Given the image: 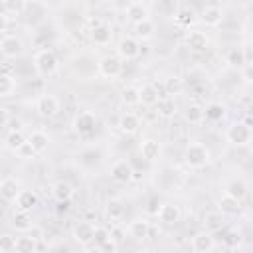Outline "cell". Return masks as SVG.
<instances>
[{"instance_id": "277c9868", "label": "cell", "mask_w": 253, "mask_h": 253, "mask_svg": "<svg viewBox=\"0 0 253 253\" xmlns=\"http://www.w3.org/2000/svg\"><path fill=\"white\" fill-rule=\"evenodd\" d=\"M95 126H97V119H95V115L89 113V111H83V113L75 115V119H73V130H75L77 134L87 136V134H91V132L95 130Z\"/></svg>"}, {"instance_id": "9c48e42d", "label": "cell", "mask_w": 253, "mask_h": 253, "mask_svg": "<svg viewBox=\"0 0 253 253\" xmlns=\"http://www.w3.org/2000/svg\"><path fill=\"white\" fill-rule=\"evenodd\" d=\"M24 51V43L16 36H4L0 40V53L4 57H18Z\"/></svg>"}, {"instance_id": "ba28073f", "label": "cell", "mask_w": 253, "mask_h": 253, "mask_svg": "<svg viewBox=\"0 0 253 253\" xmlns=\"http://www.w3.org/2000/svg\"><path fill=\"white\" fill-rule=\"evenodd\" d=\"M36 109H38V113H40L42 117L51 119V117H55V115L59 113V101H57L55 95H49V93H47V95H42V97L38 99Z\"/></svg>"}, {"instance_id": "83f0119b", "label": "cell", "mask_w": 253, "mask_h": 253, "mask_svg": "<svg viewBox=\"0 0 253 253\" xmlns=\"http://www.w3.org/2000/svg\"><path fill=\"white\" fill-rule=\"evenodd\" d=\"M38 249V241L30 235H24V237H16V243H14V251L18 253H34Z\"/></svg>"}, {"instance_id": "d590c367", "label": "cell", "mask_w": 253, "mask_h": 253, "mask_svg": "<svg viewBox=\"0 0 253 253\" xmlns=\"http://www.w3.org/2000/svg\"><path fill=\"white\" fill-rule=\"evenodd\" d=\"M164 91H166V95H180V93L184 91V83H182V79L176 77V75L168 77V79L164 81Z\"/></svg>"}, {"instance_id": "e575fe53", "label": "cell", "mask_w": 253, "mask_h": 253, "mask_svg": "<svg viewBox=\"0 0 253 253\" xmlns=\"http://www.w3.org/2000/svg\"><path fill=\"white\" fill-rule=\"evenodd\" d=\"M26 0H4V12L6 14H10V16H20V14H24V10H26Z\"/></svg>"}, {"instance_id": "ac0fdd59", "label": "cell", "mask_w": 253, "mask_h": 253, "mask_svg": "<svg viewBox=\"0 0 253 253\" xmlns=\"http://www.w3.org/2000/svg\"><path fill=\"white\" fill-rule=\"evenodd\" d=\"M186 45L192 49V51H204L208 47V36L200 30H192L188 36H186Z\"/></svg>"}, {"instance_id": "b9f144b4", "label": "cell", "mask_w": 253, "mask_h": 253, "mask_svg": "<svg viewBox=\"0 0 253 253\" xmlns=\"http://www.w3.org/2000/svg\"><path fill=\"white\" fill-rule=\"evenodd\" d=\"M111 237V231L107 229V227H95V233H93V241L97 243V245H101L103 241H107Z\"/></svg>"}, {"instance_id": "8d00e7d4", "label": "cell", "mask_w": 253, "mask_h": 253, "mask_svg": "<svg viewBox=\"0 0 253 253\" xmlns=\"http://www.w3.org/2000/svg\"><path fill=\"white\" fill-rule=\"evenodd\" d=\"M121 101H123L126 107L138 105V103H140V99H138V89H136V87H125V89L121 91Z\"/></svg>"}, {"instance_id": "7a4b0ae2", "label": "cell", "mask_w": 253, "mask_h": 253, "mask_svg": "<svg viewBox=\"0 0 253 253\" xmlns=\"http://www.w3.org/2000/svg\"><path fill=\"white\" fill-rule=\"evenodd\" d=\"M34 67H36V71L42 77H49L57 69V55L51 49H47V47L45 49H40L36 53V57H34Z\"/></svg>"}, {"instance_id": "bcb514c9", "label": "cell", "mask_w": 253, "mask_h": 253, "mask_svg": "<svg viewBox=\"0 0 253 253\" xmlns=\"http://www.w3.org/2000/svg\"><path fill=\"white\" fill-rule=\"evenodd\" d=\"M192 16H194V14H192V10H180V12H178V16H176V20H178L180 24H184V26H186V24H190V22H192Z\"/></svg>"}, {"instance_id": "f546056e", "label": "cell", "mask_w": 253, "mask_h": 253, "mask_svg": "<svg viewBox=\"0 0 253 253\" xmlns=\"http://www.w3.org/2000/svg\"><path fill=\"white\" fill-rule=\"evenodd\" d=\"M138 99H140V103L142 105H154L160 97H158V93H156V89H154V85H142L140 89H138Z\"/></svg>"}, {"instance_id": "9a60e30c", "label": "cell", "mask_w": 253, "mask_h": 253, "mask_svg": "<svg viewBox=\"0 0 253 253\" xmlns=\"http://www.w3.org/2000/svg\"><path fill=\"white\" fill-rule=\"evenodd\" d=\"M148 233H150V223L144 217H138V219H134V221L128 223V235L132 239L142 241V239L148 237Z\"/></svg>"}, {"instance_id": "1f68e13d", "label": "cell", "mask_w": 253, "mask_h": 253, "mask_svg": "<svg viewBox=\"0 0 253 253\" xmlns=\"http://www.w3.org/2000/svg\"><path fill=\"white\" fill-rule=\"evenodd\" d=\"M154 105H156V115L158 117H172L176 113V103L172 99H168V97L158 99Z\"/></svg>"}, {"instance_id": "f35d334b", "label": "cell", "mask_w": 253, "mask_h": 253, "mask_svg": "<svg viewBox=\"0 0 253 253\" xmlns=\"http://www.w3.org/2000/svg\"><path fill=\"white\" fill-rule=\"evenodd\" d=\"M14 89H16L14 77L0 73V97H10V95L14 93Z\"/></svg>"}, {"instance_id": "52a82bcc", "label": "cell", "mask_w": 253, "mask_h": 253, "mask_svg": "<svg viewBox=\"0 0 253 253\" xmlns=\"http://www.w3.org/2000/svg\"><path fill=\"white\" fill-rule=\"evenodd\" d=\"M117 51H119V55H121L123 59L130 61V59L138 57V53H140V43H138V40H136V38L125 36V38L119 42V45H117Z\"/></svg>"}, {"instance_id": "8fae6325", "label": "cell", "mask_w": 253, "mask_h": 253, "mask_svg": "<svg viewBox=\"0 0 253 253\" xmlns=\"http://www.w3.org/2000/svg\"><path fill=\"white\" fill-rule=\"evenodd\" d=\"M217 210H219V213H225V215H237L241 211V200H237L225 192L217 200Z\"/></svg>"}, {"instance_id": "44dd1931", "label": "cell", "mask_w": 253, "mask_h": 253, "mask_svg": "<svg viewBox=\"0 0 253 253\" xmlns=\"http://www.w3.org/2000/svg\"><path fill=\"white\" fill-rule=\"evenodd\" d=\"M126 16H128V20L132 24H138V22L148 18V10H146V6L142 2H130V6L126 8Z\"/></svg>"}, {"instance_id": "30bf717a", "label": "cell", "mask_w": 253, "mask_h": 253, "mask_svg": "<svg viewBox=\"0 0 253 253\" xmlns=\"http://www.w3.org/2000/svg\"><path fill=\"white\" fill-rule=\"evenodd\" d=\"M93 233H95V225L91 221H87V219L75 223V227H73V239L77 243H81V245L91 243L93 241Z\"/></svg>"}, {"instance_id": "d6a6232c", "label": "cell", "mask_w": 253, "mask_h": 253, "mask_svg": "<svg viewBox=\"0 0 253 253\" xmlns=\"http://www.w3.org/2000/svg\"><path fill=\"white\" fill-rule=\"evenodd\" d=\"M184 117L190 125H200L204 121V107H200L198 103H192V105H188Z\"/></svg>"}, {"instance_id": "74e56055", "label": "cell", "mask_w": 253, "mask_h": 253, "mask_svg": "<svg viewBox=\"0 0 253 253\" xmlns=\"http://www.w3.org/2000/svg\"><path fill=\"white\" fill-rule=\"evenodd\" d=\"M227 194L233 196V198H237V200H243L245 194H247V184L243 180H233L227 186Z\"/></svg>"}, {"instance_id": "e0dca14e", "label": "cell", "mask_w": 253, "mask_h": 253, "mask_svg": "<svg viewBox=\"0 0 253 253\" xmlns=\"http://www.w3.org/2000/svg\"><path fill=\"white\" fill-rule=\"evenodd\" d=\"M91 40L95 45H107L113 40V30L105 24H99V26L91 28Z\"/></svg>"}, {"instance_id": "7c38bea8", "label": "cell", "mask_w": 253, "mask_h": 253, "mask_svg": "<svg viewBox=\"0 0 253 253\" xmlns=\"http://www.w3.org/2000/svg\"><path fill=\"white\" fill-rule=\"evenodd\" d=\"M213 247H215V241H213L211 233H208V231L196 233V235L192 237V249H194L196 253H210Z\"/></svg>"}, {"instance_id": "5bb4252c", "label": "cell", "mask_w": 253, "mask_h": 253, "mask_svg": "<svg viewBox=\"0 0 253 253\" xmlns=\"http://www.w3.org/2000/svg\"><path fill=\"white\" fill-rule=\"evenodd\" d=\"M158 219L162 221V223H168V225H172V223H178L180 221V208L176 206V204H162L160 208H158Z\"/></svg>"}, {"instance_id": "60d3db41", "label": "cell", "mask_w": 253, "mask_h": 253, "mask_svg": "<svg viewBox=\"0 0 253 253\" xmlns=\"http://www.w3.org/2000/svg\"><path fill=\"white\" fill-rule=\"evenodd\" d=\"M223 213H208L206 217H204V223H206V227H210V229H219L221 225H223V217H221Z\"/></svg>"}, {"instance_id": "603a6c76", "label": "cell", "mask_w": 253, "mask_h": 253, "mask_svg": "<svg viewBox=\"0 0 253 253\" xmlns=\"http://www.w3.org/2000/svg\"><path fill=\"white\" fill-rule=\"evenodd\" d=\"M158 154H160V144H158L156 140L144 138V140L140 142V156H142L144 160H156Z\"/></svg>"}, {"instance_id": "484cf974", "label": "cell", "mask_w": 253, "mask_h": 253, "mask_svg": "<svg viewBox=\"0 0 253 253\" xmlns=\"http://www.w3.org/2000/svg\"><path fill=\"white\" fill-rule=\"evenodd\" d=\"M26 140H28V138H26L24 132L18 130V128H14V130H10V132L6 134V146H8L12 152H18Z\"/></svg>"}, {"instance_id": "5b68a950", "label": "cell", "mask_w": 253, "mask_h": 253, "mask_svg": "<svg viewBox=\"0 0 253 253\" xmlns=\"http://www.w3.org/2000/svg\"><path fill=\"white\" fill-rule=\"evenodd\" d=\"M121 71H123V63H121V59L117 55H105V57H101V61H99V73L103 77L115 79V77L121 75Z\"/></svg>"}, {"instance_id": "681fc988", "label": "cell", "mask_w": 253, "mask_h": 253, "mask_svg": "<svg viewBox=\"0 0 253 253\" xmlns=\"http://www.w3.org/2000/svg\"><path fill=\"white\" fill-rule=\"evenodd\" d=\"M8 121H10V113H8V109L0 107V128H2V126H6V125H8Z\"/></svg>"}, {"instance_id": "c3c4849f", "label": "cell", "mask_w": 253, "mask_h": 253, "mask_svg": "<svg viewBox=\"0 0 253 253\" xmlns=\"http://www.w3.org/2000/svg\"><path fill=\"white\" fill-rule=\"evenodd\" d=\"M8 26H10V18H8V14H6V12H0V34L6 32Z\"/></svg>"}, {"instance_id": "f6af8a7d", "label": "cell", "mask_w": 253, "mask_h": 253, "mask_svg": "<svg viewBox=\"0 0 253 253\" xmlns=\"http://www.w3.org/2000/svg\"><path fill=\"white\" fill-rule=\"evenodd\" d=\"M18 154H20V156H22V158H24V160H30V158H34V156H36V154H38V152H36V150H34V148H32V146H30V142H28V140H26V142H24V144H22V148H20V150H18Z\"/></svg>"}, {"instance_id": "8992f818", "label": "cell", "mask_w": 253, "mask_h": 253, "mask_svg": "<svg viewBox=\"0 0 253 253\" xmlns=\"http://www.w3.org/2000/svg\"><path fill=\"white\" fill-rule=\"evenodd\" d=\"M111 178H113L115 182L128 184V182L134 178L132 164H130L128 160H117V162H113V166H111Z\"/></svg>"}, {"instance_id": "f5cc1de1", "label": "cell", "mask_w": 253, "mask_h": 253, "mask_svg": "<svg viewBox=\"0 0 253 253\" xmlns=\"http://www.w3.org/2000/svg\"><path fill=\"white\" fill-rule=\"evenodd\" d=\"M0 4H4V0H0Z\"/></svg>"}, {"instance_id": "cb8c5ba5", "label": "cell", "mask_w": 253, "mask_h": 253, "mask_svg": "<svg viewBox=\"0 0 253 253\" xmlns=\"http://www.w3.org/2000/svg\"><path fill=\"white\" fill-rule=\"evenodd\" d=\"M154 22L150 20V18H146V20H142V22H138V24H134V34H136V40H150L152 36H154Z\"/></svg>"}, {"instance_id": "6da1fadb", "label": "cell", "mask_w": 253, "mask_h": 253, "mask_svg": "<svg viewBox=\"0 0 253 253\" xmlns=\"http://www.w3.org/2000/svg\"><path fill=\"white\" fill-rule=\"evenodd\" d=\"M184 160L190 168H204L210 162V150L202 142H192L184 150Z\"/></svg>"}, {"instance_id": "d4e9b609", "label": "cell", "mask_w": 253, "mask_h": 253, "mask_svg": "<svg viewBox=\"0 0 253 253\" xmlns=\"http://www.w3.org/2000/svg\"><path fill=\"white\" fill-rule=\"evenodd\" d=\"M223 117H225V107L221 103H210L204 109V119H208L211 123H219Z\"/></svg>"}, {"instance_id": "4dcf8cb0", "label": "cell", "mask_w": 253, "mask_h": 253, "mask_svg": "<svg viewBox=\"0 0 253 253\" xmlns=\"http://www.w3.org/2000/svg\"><path fill=\"white\" fill-rule=\"evenodd\" d=\"M12 225L18 229V231H28L34 223H32V217H30V211H22V210H18L16 213H14V217H12Z\"/></svg>"}, {"instance_id": "4fadbf2b", "label": "cell", "mask_w": 253, "mask_h": 253, "mask_svg": "<svg viewBox=\"0 0 253 253\" xmlns=\"http://www.w3.org/2000/svg\"><path fill=\"white\" fill-rule=\"evenodd\" d=\"M14 202H16V208H18V210H22V211H32V210L38 206V194L32 192V190H20Z\"/></svg>"}, {"instance_id": "ee69618b", "label": "cell", "mask_w": 253, "mask_h": 253, "mask_svg": "<svg viewBox=\"0 0 253 253\" xmlns=\"http://www.w3.org/2000/svg\"><path fill=\"white\" fill-rule=\"evenodd\" d=\"M14 243H16V237L2 235L0 237V251H14Z\"/></svg>"}, {"instance_id": "3957f363", "label": "cell", "mask_w": 253, "mask_h": 253, "mask_svg": "<svg viewBox=\"0 0 253 253\" xmlns=\"http://www.w3.org/2000/svg\"><path fill=\"white\" fill-rule=\"evenodd\" d=\"M227 140L235 146H247L251 142V126L247 121H241V123H233L227 132H225Z\"/></svg>"}, {"instance_id": "ffe728a7", "label": "cell", "mask_w": 253, "mask_h": 253, "mask_svg": "<svg viewBox=\"0 0 253 253\" xmlns=\"http://www.w3.org/2000/svg\"><path fill=\"white\" fill-rule=\"evenodd\" d=\"M18 192H20V182L16 178H12V176L10 178H2V182H0V196L4 200H16Z\"/></svg>"}, {"instance_id": "f907efd6", "label": "cell", "mask_w": 253, "mask_h": 253, "mask_svg": "<svg viewBox=\"0 0 253 253\" xmlns=\"http://www.w3.org/2000/svg\"><path fill=\"white\" fill-rule=\"evenodd\" d=\"M158 208H160L158 200H156V198H152V200H150V206L146 208V211H148V213H154V215H156V213H158Z\"/></svg>"}, {"instance_id": "2e32d148", "label": "cell", "mask_w": 253, "mask_h": 253, "mask_svg": "<svg viewBox=\"0 0 253 253\" xmlns=\"http://www.w3.org/2000/svg\"><path fill=\"white\" fill-rule=\"evenodd\" d=\"M221 20H223V12H221L219 6H206V8L202 10V22H204L206 26L215 28V26L221 24Z\"/></svg>"}, {"instance_id": "ab89813d", "label": "cell", "mask_w": 253, "mask_h": 253, "mask_svg": "<svg viewBox=\"0 0 253 253\" xmlns=\"http://www.w3.org/2000/svg\"><path fill=\"white\" fill-rule=\"evenodd\" d=\"M223 243L227 249H239L241 247V233L239 231H227L223 237Z\"/></svg>"}, {"instance_id": "4316f807", "label": "cell", "mask_w": 253, "mask_h": 253, "mask_svg": "<svg viewBox=\"0 0 253 253\" xmlns=\"http://www.w3.org/2000/svg\"><path fill=\"white\" fill-rule=\"evenodd\" d=\"M51 192H53V198L57 200V202H67L71 196H73V188H71V184H67V182H55L53 184V188H51Z\"/></svg>"}, {"instance_id": "7bdbcfd3", "label": "cell", "mask_w": 253, "mask_h": 253, "mask_svg": "<svg viewBox=\"0 0 253 253\" xmlns=\"http://www.w3.org/2000/svg\"><path fill=\"white\" fill-rule=\"evenodd\" d=\"M99 249H101V251H105V253H115V251L119 249V243H117V239H115V237H109L107 241H103V243L99 245Z\"/></svg>"}, {"instance_id": "7402d4cb", "label": "cell", "mask_w": 253, "mask_h": 253, "mask_svg": "<svg viewBox=\"0 0 253 253\" xmlns=\"http://www.w3.org/2000/svg\"><path fill=\"white\" fill-rule=\"evenodd\" d=\"M28 142H30V146L40 154V152H43V150L47 148L49 136H47V132H43V130H34V132L28 136Z\"/></svg>"}, {"instance_id": "db71d44e", "label": "cell", "mask_w": 253, "mask_h": 253, "mask_svg": "<svg viewBox=\"0 0 253 253\" xmlns=\"http://www.w3.org/2000/svg\"><path fill=\"white\" fill-rule=\"evenodd\" d=\"M0 182H2V176H0Z\"/></svg>"}, {"instance_id": "7dc6e473", "label": "cell", "mask_w": 253, "mask_h": 253, "mask_svg": "<svg viewBox=\"0 0 253 253\" xmlns=\"http://www.w3.org/2000/svg\"><path fill=\"white\" fill-rule=\"evenodd\" d=\"M28 235L34 237L36 241H42V239H43V231H42L40 227H36V225H32V227L28 229Z\"/></svg>"}, {"instance_id": "d6986e66", "label": "cell", "mask_w": 253, "mask_h": 253, "mask_svg": "<svg viewBox=\"0 0 253 253\" xmlns=\"http://www.w3.org/2000/svg\"><path fill=\"white\" fill-rule=\"evenodd\" d=\"M138 126H140V119H138V115H134V113H125V115L119 119V128H121V132H125V134H134V132L138 130Z\"/></svg>"}, {"instance_id": "836d02e7", "label": "cell", "mask_w": 253, "mask_h": 253, "mask_svg": "<svg viewBox=\"0 0 253 253\" xmlns=\"http://www.w3.org/2000/svg\"><path fill=\"white\" fill-rule=\"evenodd\" d=\"M107 215H109L111 221H121V219L125 217V206H123V202L111 200V202L107 204Z\"/></svg>"}, {"instance_id": "816d5d0a", "label": "cell", "mask_w": 253, "mask_h": 253, "mask_svg": "<svg viewBox=\"0 0 253 253\" xmlns=\"http://www.w3.org/2000/svg\"><path fill=\"white\" fill-rule=\"evenodd\" d=\"M130 2H140V0H130Z\"/></svg>"}, {"instance_id": "f1b7e54d", "label": "cell", "mask_w": 253, "mask_h": 253, "mask_svg": "<svg viewBox=\"0 0 253 253\" xmlns=\"http://www.w3.org/2000/svg\"><path fill=\"white\" fill-rule=\"evenodd\" d=\"M225 61L231 65V67H243V65H247L245 63V53H243V49L241 47H229L227 49V53H225Z\"/></svg>"}]
</instances>
